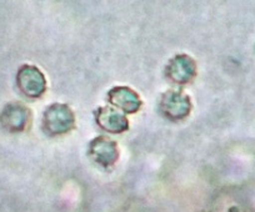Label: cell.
<instances>
[{
    "label": "cell",
    "mask_w": 255,
    "mask_h": 212,
    "mask_svg": "<svg viewBox=\"0 0 255 212\" xmlns=\"http://www.w3.org/2000/svg\"><path fill=\"white\" fill-rule=\"evenodd\" d=\"M88 155L97 165L109 169L119 160V147L117 141L105 136H98L90 141Z\"/></svg>",
    "instance_id": "obj_3"
},
{
    "label": "cell",
    "mask_w": 255,
    "mask_h": 212,
    "mask_svg": "<svg viewBox=\"0 0 255 212\" xmlns=\"http://www.w3.org/2000/svg\"><path fill=\"white\" fill-rule=\"evenodd\" d=\"M160 113L173 121L183 120L190 114L191 102L188 95L179 90H169L161 96L159 104Z\"/></svg>",
    "instance_id": "obj_2"
},
{
    "label": "cell",
    "mask_w": 255,
    "mask_h": 212,
    "mask_svg": "<svg viewBox=\"0 0 255 212\" xmlns=\"http://www.w3.org/2000/svg\"><path fill=\"white\" fill-rule=\"evenodd\" d=\"M30 120V111L21 102H10L0 114V125L9 133L25 130Z\"/></svg>",
    "instance_id": "obj_5"
},
{
    "label": "cell",
    "mask_w": 255,
    "mask_h": 212,
    "mask_svg": "<svg viewBox=\"0 0 255 212\" xmlns=\"http://www.w3.org/2000/svg\"><path fill=\"white\" fill-rule=\"evenodd\" d=\"M166 74H168L169 79L175 82V84H186V82L191 81L195 74H197L194 60L186 57V55L175 57L169 64Z\"/></svg>",
    "instance_id": "obj_8"
},
{
    "label": "cell",
    "mask_w": 255,
    "mask_h": 212,
    "mask_svg": "<svg viewBox=\"0 0 255 212\" xmlns=\"http://www.w3.org/2000/svg\"><path fill=\"white\" fill-rule=\"evenodd\" d=\"M108 100L118 110L134 114L140 110L141 99L134 90L127 86H115L108 92Z\"/></svg>",
    "instance_id": "obj_6"
},
{
    "label": "cell",
    "mask_w": 255,
    "mask_h": 212,
    "mask_svg": "<svg viewBox=\"0 0 255 212\" xmlns=\"http://www.w3.org/2000/svg\"><path fill=\"white\" fill-rule=\"evenodd\" d=\"M75 128V115L65 104H51L43 115V129L49 136L63 135Z\"/></svg>",
    "instance_id": "obj_1"
},
{
    "label": "cell",
    "mask_w": 255,
    "mask_h": 212,
    "mask_svg": "<svg viewBox=\"0 0 255 212\" xmlns=\"http://www.w3.org/2000/svg\"><path fill=\"white\" fill-rule=\"evenodd\" d=\"M16 84L25 96L38 99L46 91V80L36 67L24 65L16 75Z\"/></svg>",
    "instance_id": "obj_4"
},
{
    "label": "cell",
    "mask_w": 255,
    "mask_h": 212,
    "mask_svg": "<svg viewBox=\"0 0 255 212\" xmlns=\"http://www.w3.org/2000/svg\"><path fill=\"white\" fill-rule=\"evenodd\" d=\"M98 125L108 133L120 134L129 129V121L127 116L118 109L107 106V108H98L95 111Z\"/></svg>",
    "instance_id": "obj_7"
}]
</instances>
